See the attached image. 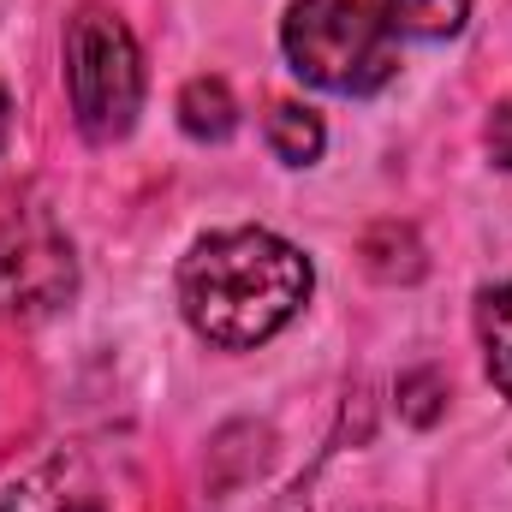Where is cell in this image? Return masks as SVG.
I'll return each mask as SVG.
<instances>
[{
    "instance_id": "obj_1",
    "label": "cell",
    "mask_w": 512,
    "mask_h": 512,
    "mask_svg": "<svg viewBox=\"0 0 512 512\" xmlns=\"http://www.w3.org/2000/svg\"><path fill=\"white\" fill-rule=\"evenodd\" d=\"M310 298V256L268 227H227L197 239L179 262L185 322L227 352L274 340Z\"/></svg>"
},
{
    "instance_id": "obj_2",
    "label": "cell",
    "mask_w": 512,
    "mask_h": 512,
    "mask_svg": "<svg viewBox=\"0 0 512 512\" xmlns=\"http://www.w3.org/2000/svg\"><path fill=\"white\" fill-rule=\"evenodd\" d=\"M280 48L292 72L328 96H376L399 72L393 30L370 0H292Z\"/></svg>"
},
{
    "instance_id": "obj_3",
    "label": "cell",
    "mask_w": 512,
    "mask_h": 512,
    "mask_svg": "<svg viewBox=\"0 0 512 512\" xmlns=\"http://www.w3.org/2000/svg\"><path fill=\"white\" fill-rule=\"evenodd\" d=\"M66 96L90 143H120L143 114V54L120 12L84 6L66 24Z\"/></svg>"
},
{
    "instance_id": "obj_4",
    "label": "cell",
    "mask_w": 512,
    "mask_h": 512,
    "mask_svg": "<svg viewBox=\"0 0 512 512\" xmlns=\"http://www.w3.org/2000/svg\"><path fill=\"white\" fill-rule=\"evenodd\" d=\"M72 292L78 256L60 221L30 197L0 203V316H54Z\"/></svg>"
},
{
    "instance_id": "obj_5",
    "label": "cell",
    "mask_w": 512,
    "mask_h": 512,
    "mask_svg": "<svg viewBox=\"0 0 512 512\" xmlns=\"http://www.w3.org/2000/svg\"><path fill=\"white\" fill-rule=\"evenodd\" d=\"M0 512H102V501H96V483H90L78 465L54 459V465L18 477V483L0 495Z\"/></svg>"
},
{
    "instance_id": "obj_6",
    "label": "cell",
    "mask_w": 512,
    "mask_h": 512,
    "mask_svg": "<svg viewBox=\"0 0 512 512\" xmlns=\"http://www.w3.org/2000/svg\"><path fill=\"white\" fill-rule=\"evenodd\" d=\"M370 6L382 12L393 36H411V42H447L471 18V0H370Z\"/></svg>"
},
{
    "instance_id": "obj_7",
    "label": "cell",
    "mask_w": 512,
    "mask_h": 512,
    "mask_svg": "<svg viewBox=\"0 0 512 512\" xmlns=\"http://www.w3.org/2000/svg\"><path fill=\"white\" fill-rule=\"evenodd\" d=\"M179 126L191 131L197 143L233 137V126H239V102H233L227 78H191V84L179 90Z\"/></svg>"
},
{
    "instance_id": "obj_8",
    "label": "cell",
    "mask_w": 512,
    "mask_h": 512,
    "mask_svg": "<svg viewBox=\"0 0 512 512\" xmlns=\"http://www.w3.org/2000/svg\"><path fill=\"white\" fill-rule=\"evenodd\" d=\"M322 143H328V131H322V120L310 108H298V102H274L268 108V149L286 167H310L322 155Z\"/></svg>"
},
{
    "instance_id": "obj_9",
    "label": "cell",
    "mask_w": 512,
    "mask_h": 512,
    "mask_svg": "<svg viewBox=\"0 0 512 512\" xmlns=\"http://www.w3.org/2000/svg\"><path fill=\"white\" fill-rule=\"evenodd\" d=\"M477 328H483L489 382H495V387L512 399V280H507V286H495V292L483 298V316H477Z\"/></svg>"
},
{
    "instance_id": "obj_10",
    "label": "cell",
    "mask_w": 512,
    "mask_h": 512,
    "mask_svg": "<svg viewBox=\"0 0 512 512\" xmlns=\"http://www.w3.org/2000/svg\"><path fill=\"white\" fill-rule=\"evenodd\" d=\"M441 393H447V387L435 382L429 370H417V376L399 382V405H405L411 423H435V417H441Z\"/></svg>"
},
{
    "instance_id": "obj_11",
    "label": "cell",
    "mask_w": 512,
    "mask_h": 512,
    "mask_svg": "<svg viewBox=\"0 0 512 512\" xmlns=\"http://www.w3.org/2000/svg\"><path fill=\"white\" fill-rule=\"evenodd\" d=\"M489 149H495V161L512 173V102H501L495 120H489Z\"/></svg>"
},
{
    "instance_id": "obj_12",
    "label": "cell",
    "mask_w": 512,
    "mask_h": 512,
    "mask_svg": "<svg viewBox=\"0 0 512 512\" xmlns=\"http://www.w3.org/2000/svg\"><path fill=\"white\" fill-rule=\"evenodd\" d=\"M0 137H6V90H0Z\"/></svg>"
}]
</instances>
